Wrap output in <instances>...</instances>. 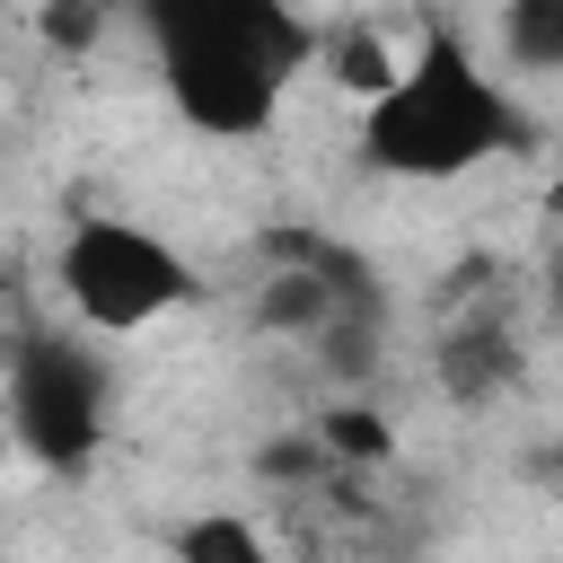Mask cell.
I'll use <instances>...</instances> for the list:
<instances>
[{
    "label": "cell",
    "mask_w": 563,
    "mask_h": 563,
    "mask_svg": "<svg viewBox=\"0 0 563 563\" xmlns=\"http://www.w3.org/2000/svg\"><path fill=\"white\" fill-rule=\"evenodd\" d=\"M35 9H44V35H53V44H88V35H97L114 9H132V0H35Z\"/></svg>",
    "instance_id": "9"
},
{
    "label": "cell",
    "mask_w": 563,
    "mask_h": 563,
    "mask_svg": "<svg viewBox=\"0 0 563 563\" xmlns=\"http://www.w3.org/2000/svg\"><path fill=\"white\" fill-rule=\"evenodd\" d=\"M528 141H537L528 106L449 26H431L422 53L361 106V158L378 176H413V185H449V176H466L484 158H510Z\"/></svg>",
    "instance_id": "2"
},
{
    "label": "cell",
    "mask_w": 563,
    "mask_h": 563,
    "mask_svg": "<svg viewBox=\"0 0 563 563\" xmlns=\"http://www.w3.org/2000/svg\"><path fill=\"white\" fill-rule=\"evenodd\" d=\"M0 413H9V440L44 475H88L106 449V422H114V369L97 343L44 325L9 352V405Z\"/></svg>",
    "instance_id": "3"
},
{
    "label": "cell",
    "mask_w": 563,
    "mask_h": 563,
    "mask_svg": "<svg viewBox=\"0 0 563 563\" xmlns=\"http://www.w3.org/2000/svg\"><path fill=\"white\" fill-rule=\"evenodd\" d=\"M132 18L167 106L202 141H255L325 44L290 0H132Z\"/></svg>",
    "instance_id": "1"
},
{
    "label": "cell",
    "mask_w": 563,
    "mask_h": 563,
    "mask_svg": "<svg viewBox=\"0 0 563 563\" xmlns=\"http://www.w3.org/2000/svg\"><path fill=\"white\" fill-rule=\"evenodd\" d=\"M501 53L519 70H563V0H501Z\"/></svg>",
    "instance_id": "7"
},
{
    "label": "cell",
    "mask_w": 563,
    "mask_h": 563,
    "mask_svg": "<svg viewBox=\"0 0 563 563\" xmlns=\"http://www.w3.org/2000/svg\"><path fill=\"white\" fill-rule=\"evenodd\" d=\"M554 475H563V449H554Z\"/></svg>",
    "instance_id": "14"
},
{
    "label": "cell",
    "mask_w": 563,
    "mask_h": 563,
    "mask_svg": "<svg viewBox=\"0 0 563 563\" xmlns=\"http://www.w3.org/2000/svg\"><path fill=\"white\" fill-rule=\"evenodd\" d=\"M545 211H554V229H563V167H554V185H545Z\"/></svg>",
    "instance_id": "12"
},
{
    "label": "cell",
    "mask_w": 563,
    "mask_h": 563,
    "mask_svg": "<svg viewBox=\"0 0 563 563\" xmlns=\"http://www.w3.org/2000/svg\"><path fill=\"white\" fill-rule=\"evenodd\" d=\"M202 282L194 264L158 238V229H132L114 211H88L70 220L62 238V299L79 308V325L97 334H132V325H158L167 308H185Z\"/></svg>",
    "instance_id": "4"
},
{
    "label": "cell",
    "mask_w": 563,
    "mask_h": 563,
    "mask_svg": "<svg viewBox=\"0 0 563 563\" xmlns=\"http://www.w3.org/2000/svg\"><path fill=\"white\" fill-rule=\"evenodd\" d=\"M431 369H440V387H449L457 405H493V396L519 378V334H510L501 317L449 325V334H440V352H431Z\"/></svg>",
    "instance_id": "5"
},
{
    "label": "cell",
    "mask_w": 563,
    "mask_h": 563,
    "mask_svg": "<svg viewBox=\"0 0 563 563\" xmlns=\"http://www.w3.org/2000/svg\"><path fill=\"white\" fill-rule=\"evenodd\" d=\"M545 308H554V325H563V238H554V264H545Z\"/></svg>",
    "instance_id": "11"
},
{
    "label": "cell",
    "mask_w": 563,
    "mask_h": 563,
    "mask_svg": "<svg viewBox=\"0 0 563 563\" xmlns=\"http://www.w3.org/2000/svg\"><path fill=\"white\" fill-rule=\"evenodd\" d=\"M167 554H176V563H273L264 537H255L238 510H202V519H185V528L167 537Z\"/></svg>",
    "instance_id": "6"
},
{
    "label": "cell",
    "mask_w": 563,
    "mask_h": 563,
    "mask_svg": "<svg viewBox=\"0 0 563 563\" xmlns=\"http://www.w3.org/2000/svg\"><path fill=\"white\" fill-rule=\"evenodd\" d=\"M325 449H378V422L369 413H325Z\"/></svg>",
    "instance_id": "10"
},
{
    "label": "cell",
    "mask_w": 563,
    "mask_h": 563,
    "mask_svg": "<svg viewBox=\"0 0 563 563\" xmlns=\"http://www.w3.org/2000/svg\"><path fill=\"white\" fill-rule=\"evenodd\" d=\"M396 70H405V62H387L369 26H352V35H334V79H343V88H361V97H378V88H387Z\"/></svg>",
    "instance_id": "8"
},
{
    "label": "cell",
    "mask_w": 563,
    "mask_h": 563,
    "mask_svg": "<svg viewBox=\"0 0 563 563\" xmlns=\"http://www.w3.org/2000/svg\"><path fill=\"white\" fill-rule=\"evenodd\" d=\"M9 449H18V440H9V413H0V457H9Z\"/></svg>",
    "instance_id": "13"
}]
</instances>
